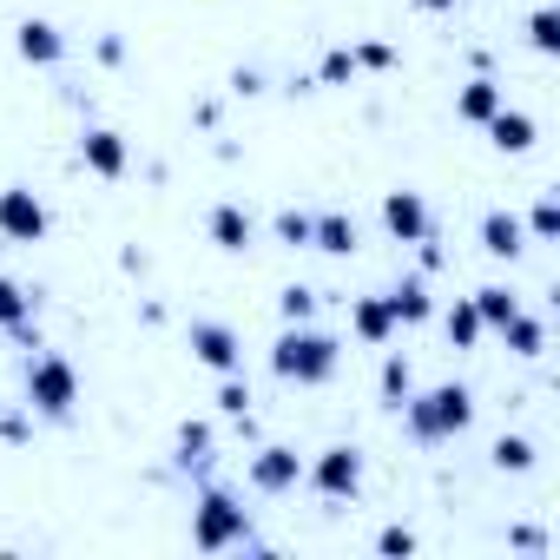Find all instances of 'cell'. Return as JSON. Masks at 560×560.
Listing matches in <instances>:
<instances>
[{"instance_id": "obj_3", "label": "cell", "mask_w": 560, "mask_h": 560, "mask_svg": "<svg viewBox=\"0 0 560 560\" xmlns=\"http://www.w3.org/2000/svg\"><path fill=\"white\" fill-rule=\"evenodd\" d=\"M250 508L224 488V481H205L198 501H191V547L198 553H231V547H250Z\"/></svg>"}, {"instance_id": "obj_9", "label": "cell", "mask_w": 560, "mask_h": 560, "mask_svg": "<svg viewBox=\"0 0 560 560\" xmlns=\"http://www.w3.org/2000/svg\"><path fill=\"white\" fill-rule=\"evenodd\" d=\"M383 231H389L396 244H422V237H435V211H429V198L409 191V185L383 191Z\"/></svg>"}, {"instance_id": "obj_6", "label": "cell", "mask_w": 560, "mask_h": 560, "mask_svg": "<svg viewBox=\"0 0 560 560\" xmlns=\"http://www.w3.org/2000/svg\"><path fill=\"white\" fill-rule=\"evenodd\" d=\"M244 481H250V494H264V501H284V494L304 488V455H298L291 442H257L250 462H244Z\"/></svg>"}, {"instance_id": "obj_19", "label": "cell", "mask_w": 560, "mask_h": 560, "mask_svg": "<svg viewBox=\"0 0 560 560\" xmlns=\"http://www.w3.org/2000/svg\"><path fill=\"white\" fill-rule=\"evenodd\" d=\"M501 106H508V93H501V80H488V73H475V80L455 93V119H462V126H488Z\"/></svg>"}, {"instance_id": "obj_7", "label": "cell", "mask_w": 560, "mask_h": 560, "mask_svg": "<svg viewBox=\"0 0 560 560\" xmlns=\"http://www.w3.org/2000/svg\"><path fill=\"white\" fill-rule=\"evenodd\" d=\"M54 231V211L34 185H0V237L8 244H47Z\"/></svg>"}, {"instance_id": "obj_21", "label": "cell", "mask_w": 560, "mask_h": 560, "mask_svg": "<svg viewBox=\"0 0 560 560\" xmlns=\"http://www.w3.org/2000/svg\"><path fill=\"white\" fill-rule=\"evenodd\" d=\"M442 337H448L455 350H481V337H488V330H481V317H475V304H468V298H455V304L442 311Z\"/></svg>"}, {"instance_id": "obj_18", "label": "cell", "mask_w": 560, "mask_h": 560, "mask_svg": "<svg viewBox=\"0 0 560 560\" xmlns=\"http://www.w3.org/2000/svg\"><path fill=\"white\" fill-rule=\"evenodd\" d=\"M34 311H40V298L21 284V277H8V270H0V330H8V337H34Z\"/></svg>"}, {"instance_id": "obj_29", "label": "cell", "mask_w": 560, "mask_h": 560, "mask_svg": "<svg viewBox=\"0 0 560 560\" xmlns=\"http://www.w3.org/2000/svg\"><path fill=\"white\" fill-rule=\"evenodd\" d=\"M270 237H277V244H291V250H311V211L284 205V211L270 218Z\"/></svg>"}, {"instance_id": "obj_34", "label": "cell", "mask_w": 560, "mask_h": 560, "mask_svg": "<svg viewBox=\"0 0 560 560\" xmlns=\"http://www.w3.org/2000/svg\"><path fill=\"white\" fill-rule=\"evenodd\" d=\"M34 435V409L14 402V409H0V442H27Z\"/></svg>"}, {"instance_id": "obj_37", "label": "cell", "mask_w": 560, "mask_h": 560, "mask_svg": "<svg viewBox=\"0 0 560 560\" xmlns=\"http://www.w3.org/2000/svg\"><path fill=\"white\" fill-rule=\"evenodd\" d=\"M416 8H422V14H455L462 0H416Z\"/></svg>"}, {"instance_id": "obj_17", "label": "cell", "mask_w": 560, "mask_h": 560, "mask_svg": "<svg viewBox=\"0 0 560 560\" xmlns=\"http://www.w3.org/2000/svg\"><path fill=\"white\" fill-rule=\"evenodd\" d=\"M488 145L494 152H508V159H521V152H534V139H540V126H534V113H521V106H501L488 126Z\"/></svg>"}, {"instance_id": "obj_20", "label": "cell", "mask_w": 560, "mask_h": 560, "mask_svg": "<svg viewBox=\"0 0 560 560\" xmlns=\"http://www.w3.org/2000/svg\"><path fill=\"white\" fill-rule=\"evenodd\" d=\"M494 337H508V357H521V363L547 357V324H540V317H527V311H514Z\"/></svg>"}, {"instance_id": "obj_12", "label": "cell", "mask_w": 560, "mask_h": 560, "mask_svg": "<svg viewBox=\"0 0 560 560\" xmlns=\"http://www.w3.org/2000/svg\"><path fill=\"white\" fill-rule=\"evenodd\" d=\"M14 54H21L27 67H40V73H47V67H60V60H67V34H60L54 21L27 14V21L14 27Z\"/></svg>"}, {"instance_id": "obj_26", "label": "cell", "mask_w": 560, "mask_h": 560, "mask_svg": "<svg viewBox=\"0 0 560 560\" xmlns=\"http://www.w3.org/2000/svg\"><path fill=\"white\" fill-rule=\"evenodd\" d=\"M178 468H211V422H178Z\"/></svg>"}, {"instance_id": "obj_4", "label": "cell", "mask_w": 560, "mask_h": 560, "mask_svg": "<svg viewBox=\"0 0 560 560\" xmlns=\"http://www.w3.org/2000/svg\"><path fill=\"white\" fill-rule=\"evenodd\" d=\"M21 402L34 409V422H67V416L80 409V370H73L60 350H40V357H27Z\"/></svg>"}, {"instance_id": "obj_33", "label": "cell", "mask_w": 560, "mask_h": 560, "mask_svg": "<svg viewBox=\"0 0 560 560\" xmlns=\"http://www.w3.org/2000/svg\"><path fill=\"white\" fill-rule=\"evenodd\" d=\"M357 54V73H389L396 67V47L389 40H363V47H350Z\"/></svg>"}, {"instance_id": "obj_35", "label": "cell", "mask_w": 560, "mask_h": 560, "mask_svg": "<svg viewBox=\"0 0 560 560\" xmlns=\"http://www.w3.org/2000/svg\"><path fill=\"white\" fill-rule=\"evenodd\" d=\"M508 547H521V553H547V534H540V527H508Z\"/></svg>"}, {"instance_id": "obj_11", "label": "cell", "mask_w": 560, "mask_h": 560, "mask_svg": "<svg viewBox=\"0 0 560 560\" xmlns=\"http://www.w3.org/2000/svg\"><path fill=\"white\" fill-rule=\"evenodd\" d=\"M205 237H211L224 257H244V250L257 244V218H250L237 198H218V205L205 211Z\"/></svg>"}, {"instance_id": "obj_28", "label": "cell", "mask_w": 560, "mask_h": 560, "mask_svg": "<svg viewBox=\"0 0 560 560\" xmlns=\"http://www.w3.org/2000/svg\"><path fill=\"white\" fill-rule=\"evenodd\" d=\"M211 402H218L224 422H250V383H244V370L237 376H218V396Z\"/></svg>"}, {"instance_id": "obj_14", "label": "cell", "mask_w": 560, "mask_h": 560, "mask_svg": "<svg viewBox=\"0 0 560 560\" xmlns=\"http://www.w3.org/2000/svg\"><path fill=\"white\" fill-rule=\"evenodd\" d=\"M475 237H481V250H488V257H501V264H514V257L527 250V224H521V211H508V205L481 211Z\"/></svg>"}, {"instance_id": "obj_1", "label": "cell", "mask_w": 560, "mask_h": 560, "mask_svg": "<svg viewBox=\"0 0 560 560\" xmlns=\"http://www.w3.org/2000/svg\"><path fill=\"white\" fill-rule=\"evenodd\" d=\"M396 416H402V435L416 448H448L475 429V389L468 383H429V389H409L396 402Z\"/></svg>"}, {"instance_id": "obj_30", "label": "cell", "mask_w": 560, "mask_h": 560, "mask_svg": "<svg viewBox=\"0 0 560 560\" xmlns=\"http://www.w3.org/2000/svg\"><path fill=\"white\" fill-rule=\"evenodd\" d=\"M317 298L324 291H311V284H284V291H277V317H284V324H311L317 317Z\"/></svg>"}, {"instance_id": "obj_22", "label": "cell", "mask_w": 560, "mask_h": 560, "mask_svg": "<svg viewBox=\"0 0 560 560\" xmlns=\"http://www.w3.org/2000/svg\"><path fill=\"white\" fill-rule=\"evenodd\" d=\"M468 304H475V317H481V330H501V324H508V317L521 311V298H514L508 284H481V291H475Z\"/></svg>"}, {"instance_id": "obj_25", "label": "cell", "mask_w": 560, "mask_h": 560, "mask_svg": "<svg viewBox=\"0 0 560 560\" xmlns=\"http://www.w3.org/2000/svg\"><path fill=\"white\" fill-rule=\"evenodd\" d=\"M488 462H494L501 475H527V468L540 462V448H534L527 435H494V448H488Z\"/></svg>"}, {"instance_id": "obj_5", "label": "cell", "mask_w": 560, "mask_h": 560, "mask_svg": "<svg viewBox=\"0 0 560 560\" xmlns=\"http://www.w3.org/2000/svg\"><path fill=\"white\" fill-rule=\"evenodd\" d=\"M304 488H311L317 501H330V508H350V501L363 494V448H357V442L317 448V455L304 462Z\"/></svg>"}, {"instance_id": "obj_27", "label": "cell", "mask_w": 560, "mask_h": 560, "mask_svg": "<svg viewBox=\"0 0 560 560\" xmlns=\"http://www.w3.org/2000/svg\"><path fill=\"white\" fill-rule=\"evenodd\" d=\"M527 47H534L540 60L560 54V8H534V14H527Z\"/></svg>"}, {"instance_id": "obj_31", "label": "cell", "mask_w": 560, "mask_h": 560, "mask_svg": "<svg viewBox=\"0 0 560 560\" xmlns=\"http://www.w3.org/2000/svg\"><path fill=\"white\" fill-rule=\"evenodd\" d=\"M350 80H357V54L350 47H330L317 60V86H350Z\"/></svg>"}, {"instance_id": "obj_23", "label": "cell", "mask_w": 560, "mask_h": 560, "mask_svg": "<svg viewBox=\"0 0 560 560\" xmlns=\"http://www.w3.org/2000/svg\"><path fill=\"white\" fill-rule=\"evenodd\" d=\"M409 389H416V363H409L402 350H389V357H383V370H376V396H383V402L396 409V402H402Z\"/></svg>"}, {"instance_id": "obj_13", "label": "cell", "mask_w": 560, "mask_h": 560, "mask_svg": "<svg viewBox=\"0 0 560 560\" xmlns=\"http://www.w3.org/2000/svg\"><path fill=\"white\" fill-rule=\"evenodd\" d=\"M311 250H324V257H357L363 250V224L350 218V211H311Z\"/></svg>"}, {"instance_id": "obj_24", "label": "cell", "mask_w": 560, "mask_h": 560, "mask_svg": "<svg viewBox=\"0 0 560 560\" xmlns=\"http://www.w3.org/2000/svg\"><path fill=\"white\" fill-rule=\"evenodd\" d=\"M521 224H527V244H553L560 237V191H540Z\"/></svg>"}, {"instance_id": "obj_15", "label": "cell", "mask_w": 560, "mask_h": 560, "mask_svg": "<svg viewBox=\"0 0 560 560\" xmlns=\"http://www.w3.org/2000/svg\"><path fill=\"white\" fill-rule=\"evenodd\" d=\"M383 298H389V311H396V330H422V324L435 317V298H429V277H422V270L396 277Z\"/></svg>"}, {"instance_id": "obj_36", "label": "cell", "mask_w": 560, "mask_h": 560, "mask_svg": "<svg viewBox=\"0 0 560 560\" xmlns=\"http://www.w3.org/2000/svg\"><path fill=\"white\" fill-rule=\"evenodd\" d=\"M93 54H100V67H119V60H126V40H119V34H100Z\"/></svg>"}, {"instance_id": "obj_32", "label": "cell", "mask_w": 560, "mask_h": 560, "mask_svg": "<svg viewBox=\"0 0 560 560\" xmlns=\"http://www.w3.org/2000/svg\"><path fill=\"white\" fill-rule=\"evenodd\" d=\"M416 547H422V540H416V527H402V521H396V527H383V534H376V553H383V560H409V553H416Z\"/></svg>"}, {"instance_id": "obj_2", "label": "cell", "mask_w": 560, "mask_h": 560, "mask_svg": "<svg viewBox=\"0 0 560 560\" xmlns=\"http://www.w3.org/2000/svg\"><path fill=\"white\" fill-rule=\"evenodd\" d=\"M337 370H343V337L324 330L317 317L277 330V343H270V376H277V383H291V389H324V383H337Z\"/></svg>"}, {"instance_id": "obj_8", "label": "cell", "mask_w": 560, "mask_h": 560, "mask_svg": "<svg viewBox=\"0 0 560 560\" xmlns=\"http://www.w3.org/2000/svg\"><path fill=\"white\" fill-rule=\"evenodd\" d=\"M185 350H191V363H205L211 376H237V370H244V337H237L224 317H198V324L185 330Z\"/></svg>"}, {"instance_id": "obj_16", "label": "cell", "mask_w": 560, "mask_h": 560, "mask_svg": "<svg viewBox=\"0 0 560 560\" xmlns=\"http://www.w3.org/2000/svg\"><path fill=\"white\" fill-rule=\"evenodd\" d=\"M350 337L370 343V350H389V343H396V311H389V298H350Z\"/></svg>"}, {"instance_id": "obj_10", "label": "cell", "mask_w": 560, "mask_h": 560, "mask_svg": "<svg viewBox=\"0 0 560 560\" xmlns=\"http://www.w3.org/2000/svg\"><path fill=\"white\" fill-rule=\"evenodd\" d=\"M80 165H86L93 178H126V172H132V145H126V132H113V126H86V132H80Z\"/></svg>"}]
</instances>
